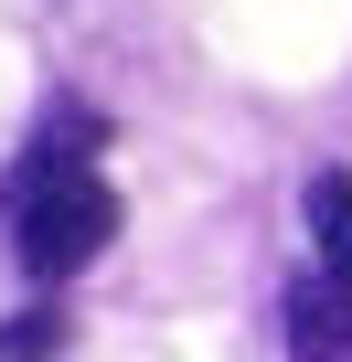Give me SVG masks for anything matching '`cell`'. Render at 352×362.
I'll list each match as a JSON object with an SVG mask.
<instances>
[{
  "instance_id": "277c9868",
  "label": "cell",
  "mask_w": 352,
  "mask_h": 362,
  "mask_svg": "<svg viewBox=\"0 0 352 362\" xmlns=\"http://www.w3.org/2000/svg\"><path fill=\"white\" fill-rule=\"evenodd\" d=\"M64 351V309H11L0 320V362H54Z\"/></svg>"
},
{
  "instance_id": "3957f363",
  "label": "cell",
  "mask_w": 352,
  "mask_h": 362,
  "mask_svg": "<svg viewBox=\"0 0 352 362\" xmlns=\"http://www.w3.org/2000/svg\"><path fill=\"white\" fill-rule=\"evenodd\" d=\"M299 214H310V245H320V267L352 288V170H320L310 192H299Z\"/></svg>"
},
{
  "instance_id": "7a4b0ae2",
  "label": "cell",
  "mask_w": 352,
  "mask_h": 362,
  "mask_svg": "<svg viewBox=\"0 0 352 362\" xmlns=\"http://www.w3.org/2000/svg\"><path fill=\"white\" fill-rule=\"evenodd\" d=\"M288 362H352V288L341 277L288 288Z\"/></svg>"
},
{
  "instance_id": "6da1fadb",
  "label": "cell",
  "mask_w": 352,
  "mask_h": 362,
  "mask_svg": "<svg viewBox=\"0 0 352 362\" xmlns=\"http://www.w3.org/2000/svg\"><path fill=\"white\" fill-rule=\"evenodd\" d=\"M96 128L86 117H54L43 128V149L11 170V192H0V214H11V245H22V267L33 277H75L107 235H118V192L75 160Z\"/></svg>"
}]
</instances>
